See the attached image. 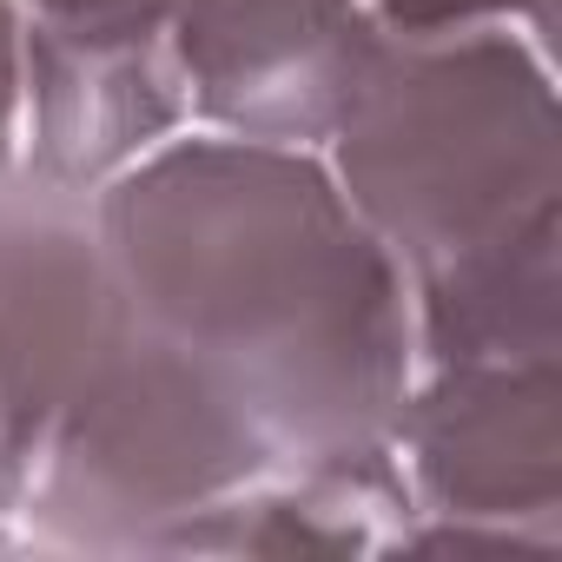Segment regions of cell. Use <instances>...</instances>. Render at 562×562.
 Instances as JSON below:
<instances>
[{
  "mask_svg": "<svg viewBox=\"0 0 562 562\" xmlns=\"http://www.w3.org/2000/svg\"><path fill=\"white\" fill-rule=\"evenodd\" d=\"M443 8H457V0H443Z\"/></svg>",
  "mask_w": 562,
  "mask_h": 562,
  "instance_id": "obj_3",
  "label": "cell"
},
{
  "mask_svg": "<svg viewBox=\"0 0 562 562\" xmlns=\"http://www.w3.org/2000/svg\"><path fill=\"white\" fill-rule=\"evenodd\" d=\"M351 0H186V74L238 120L345 106L364 54L351 47Z\"/></svg>",
  "mask_w": 562,
  "mask_h": 562,
  "instance_id": "obj_1",
  "label": "cell"
},
{
  "mask_svg": "<svg viewBox=\"0 0 562 562\" xmlns=\"http://www.w3.org/2000/svg\"><path fill=\"white\" fill-rule=\"evenodd\" d=\"M54 8L74 14V41H120V34H146L159 0H54Z\"/></svg>",
  "mask_w": 562,
  "mask_h": 562,
  "instance_id": "obj_2",
  "label": "cell"
}]
</instances>
